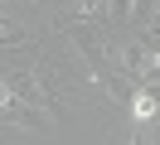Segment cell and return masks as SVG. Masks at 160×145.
<instances>
[{
  "label": "cell",
  "instance_id": "5",
  "mask_svg": "<svg viewBox=\"0 0 160 145\" xmlns=\"http://www.w3.org/2000/svg\"><path fill=\"white\" fill-rule=\"evenodd\" d=\"M126 145H141V140H126Z\"/></svg>",
  "mask_w": 160,
  "mask_h": 145
},
{
  "label": "cell",
  "instance_id": "1",
  "mask_svg": "<svg viewBox=\"0 0 160 145\" xmlns=\"http://www.w3.org/2000/svg\"><path fill=\"white\" fill-rule=\"evenodd\" d=\"M141 5H146V0H102V24L131 29V24L141 19Z\"/></svg>",
  "mask_w": 160,
  "mask_h": 145
},
{
  "label": "cell",
  "instance_id": "3",
  "mask_svg": "<svg viewBox=\"0 0 160 145\" xmlns=\"http://www.w3.org/2000/svg\"><path fill=\"white\" fill-rule=\"evenodd\" d=\"M131 116L136 121H155L160 116V92H150L146 82H136L131 87Z\"/></svg>",
  "mask_w": 160,
  "mask_h": 145
},
{
  "label": "cell",
  "instance_id": "2",
  "mask_svg": "<svg viewBox=\"0 0 160 145\" xmlns=\"http://www.w3.org/2000/svg\"><path fill=\"white\" fill-rule=\"evenodd\" d=\"M29 44V24H24L15 10L0 5V48H24Z\"/></svg>",
  "mask_w": 160,
  "mask_h": 145
},
{
  "label": "cell",
  "instance_id": "4",
  "mask_svg": "<svg viewBox=\"0 0 160 145\" xmlns=\"http://www.w3.org/2000/svg\"><path fill=\"white\" fill-rule=\"evenodd\" d=\"M63 19L68 24H102V0H68Z\"/></svg>",
  "mask_w": 160,
  "mask_h": 145
}]
</instances>
